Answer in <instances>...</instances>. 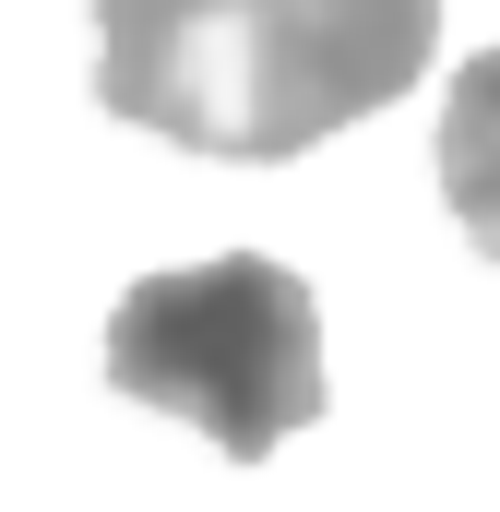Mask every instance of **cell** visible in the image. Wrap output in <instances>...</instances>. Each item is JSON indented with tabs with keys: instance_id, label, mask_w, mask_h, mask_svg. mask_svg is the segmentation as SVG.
I'll use <instances>...</instances> for the list:
<instances>
[{
	"instance_id": "6da1fadb",
	"label": "cell",
	"mask_w": 500,
	"mask_h": 512,
	"mask_svg": "<svg viewBox=\"0 0 500 512\" xmlns=\"http://www.w3.org/2000/svg\"><path fill=\"white\" fill-rule=\"evenodd\" d=\"M441 48V12L429 0H322V12H167V0H131L108 12V48H96V96L120 120L167 131L191 155H310L322 131L393 108Z\"/></svg>"
},
{
	"instance_id": "7a4b0ae2",
	"label": "cell",
	"mask_w": 500,
	"mask_h": 512,
	"mask_svg": "<svg viewBox=\"0 0 500 512\" xmlns=\"http://www.w3.org/2000/svg\"><path fill=\"white\" fill-rule=\"evenodd\" d=\"M108 382L155 417H191L215 453L262 465L286 429L322 417V310L262 251L143 274L108 310Z\"/></svg>"
},
{
	"instance_id": "3957f363",
	"label": "cell",
	"mask_w": 500,
	"mask_h": 512,
	"mask_svg": "<svg viewBox=\"0 0 500 512\" xmlns=\"http://www.w3.org/2000/svg\"><path fill=\"white\" fill-rule=\"evenodd\" d=\"M441 203L500 262V48H477L453 72V108H441Z\"/></svg>"
}]
</instances>
